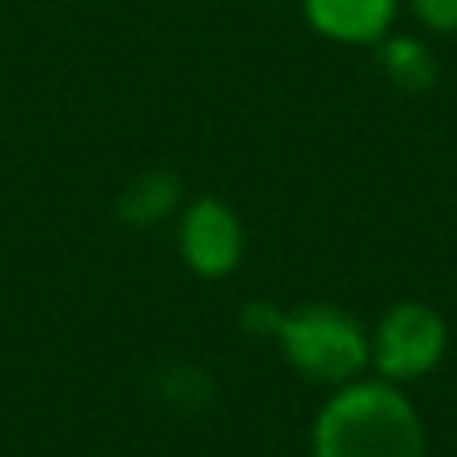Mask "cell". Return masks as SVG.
<instances>
[{"mask_svg":"<svg viewBox=\"0 0 457 457\" xmlns=\"http://www.w3.org/2000/svg\"><path fill=\"white\" fill-rule=\"evenodd\" d=\"M445 353V325L434 309L405 301V305L389 309L386 321L378 325V341H373V361L386 378H421L434 370Z\"/></svg>","mask_w":457,"mask_h":457,"instance_id":"3957f363","label":"cell"},{"mask_svg":"<svg viewBox=\"0 0 457 457\" xmlns=\"http://www.w3.org/2000/svg\"><path fill=\"white\" fill-rule=\"evenodd\" d=\"M277 337H281L289 361L301 373L317 381H345L365 365V345L361 329L353 317L329 305H305L301 313L277 317Z\"/></svg>","mask_w":457,"mask_h":457,"instance_id":"7a4b0ae2","label":"cell"},{"mask_svg":"<svg viewBox=\"0 0 457 457\" xmlns=\"http://www.w3.org/2000/svg\"><path fill=\"white\" fill-rule=\"evenodd\" d=\"M317 457H421L426 437L413 405L381 381L337 394L313 426Z\"/></svg>","mask_w":457,"mask_h":457,"instance_id":"6da1fadb","label":"cell"},{"mask_svg":"<svg viewBox=\"0 0 457 457\" xmlns=\"http://www.w3.org/2000/svg\"><path fill=\"white\" fill-rule=\"evenodd\" d=\"M397 0H305V16L317 32L345 45L381 40L394 21Z\"/></svg>","mask_w":457,"mask_h":457,"instance_id":"5b68a950","label":"cell"},{"mask_svg":"<svg viewBox=\"0 0 457 457\" xmlns=\"http://www.w3.org/2000/svg\"><path fill=\"white\" fill-rule=\"evenodd\" d=\"M418 16L437 32H457V0H413Z\"/></svg>","mask_w":457,"mask_h":457,"instance_id":"ba28073f","label":"cell"},{"mask_svg":"<svg viewBox=\"0 0 457 457\" xmlns=\"http://www.w3.org/2000/svg\"><path fill=\"white\" fill-rule=\"evenodd\" d=\"M181 245H185V257H189V265L197 269V273L221 277L237 265V257H241V225H237V217L228 213L221 201L205 197L189 209V217H185Z\"/></svg>","mask_w":457,"mask_h":457,"instance_id":"277c9868","label":"cell"},{"mask_svg":"<svg viewBox=\"0 0 457 457\" xmlns=\"http://www.w3.org/2000/svg\"><path fill=\"white\" fill-rule=\"evenodd\" d=\"M381 64H386L389 80L405 93H421V88L434 85V56H429L426 45H418L410 37L389 40L386 53H381Z\"/></svg>","mask_w":457,"mask_h":457,"instance_id":"52a82bcc","label":"cell"},{"mask_svg":"<svg viewBox=\"0 0 457 457\" xmlns=\"http://www.w3.org/2000/svg\"><path fill=\"white\" fill-rule=\"evenodd\" d=\"M177 197H181L177 177L145 173V177H137L125 189V197H120V217H125L129 225H153L177 205Z\"/></svg>","mask_w":457,"mask_h":457,"instance_id":"8992f818","label":"cell"}]
</instances>
